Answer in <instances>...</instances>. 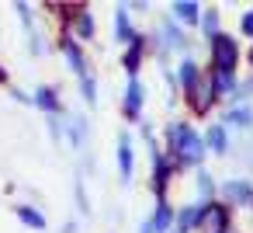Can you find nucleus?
Wrapping results in <instances>:
<instances>
[{
    "label": "nucleus",
    "mask_w": 253,
    "mask_h": 233,
    "mask_svg": "<svg viewBox=\"0 0 253 233\" xmlns=\"http://www.w3.org/2000/svg\"><path fill=\"white\" fill-rule=\"evenodd\" d=\"M163 143H167V157L177 167H201V160L208 153L205 136L198 129H191L187 122H170L163 129Z\"/></svg>",
    "instance_id": "obj_1"
},
{
    "label": "nucleus",
    "mask_w": 253,
    "mask_h": 233,
    "mask_svg": "<svg viewBox=\"0 0 253 233\" xmlns=\"http://www.w3.org/2000/svg\"><path fill=\"white\" fill-rule=\"evenodd\" d=\"M239 42L232 39V35H225V32H218L215 39H211V73H229V77H236V66H239Z\"/></svg>",
    "instance_id": "obj_2"
},
{
    "label": "nucleus",
    "mask_w": 253,
    "mask_h": 233,
    "mask_svg": "<svg viewBox=\"0 0 253 233\" xmlns=\"http://www.w3.org/2000/svg\"><path fill=\"white\" fill-rule=\"evenodd\" d=\"M184 101H187V108H191V115H208L211 112V105L218 101V94H215V84H211V70L184 94Z\"/></svg>",
    "instance_id": "obj_3"
},
{
    "label": "nucleus",
    "mask_w": 253,
    "mask_h": 233,
    "mask_svg": "<svg viewBox=\"0 0 253 233\" xmlns=\"http://www.w3.org/2000/svg\"><path fill=\"white\" fill-rule=\"evenodd\" d=\"M232 230V212L225 202H208L205 209V219H201V233H229Z\"/></svg>",
    "instance_id": "obj_4"
},
{
    "label": "nucleus",
    "mask_w": 253,
    "mask_h": 233,
    "mask_svg": "<svg viewBox=\"0 0 253 233\" xmlns=\"http://www.w3.org/2000/svg\"><path fill=\"white\" fill-rule=\"evenodd\" d=\"M218 202H225L229 209L232 205H250L253 202V181H243V177H232V181H222L218 184Z\"/></svg>",
    "instance_id": "obj_5"
},
{
    "label": "nucleus",
    "mask_w": 253,
    "mask_h": 233,
    "mask_svg": "<svg viewBox=\"0 0 253 233\" xmlns=\"http://www.w3.org/2000/svg\"><path fill=\"white\" fill-rule=\"evenodd\" d=\"M59 49H63V56H66V63H70V70L77 73V77H87L90 70H87V56H84V49H80V39L77 35H63L59 39Z\"/></svg>",
    "instance_id": "obj_6"
},
{
    "label": "nucleus",
    "mask_w": 253,
    "mask_h": 233,
    "mask_svg": "<svg viewBox=\"0 0 253 233\" xmlns=\"http://www.w3.org/2000/svg\"><path fill=\"white\" fill-rule=\"evenodd\" d=\"M205 209H208V202H191V205L177 209V223H173V233H191V230H201Z\"/></svg>",
    "instance_id": "obj_7"
},
{
    "label": "nucleus",
    "mask_w": 253,
    "mask_h": 233,
    "mask_svg": "<svg viewBox=\"0 0 253 233\" xmlns=\"http://www.w3.org/2000/svg\"><path fill=\"white\" fill-rule=\"evenodd\" d=\"M142 105H146V91H142V84H139V77H128V84H125V101H122V108H125V118H139L142 115Z\"/></svg>",
    "instance_id": "obj_8"
},
{
    "label": "nucleus",
    "mask_w": 253,
    "mask_h": 233,
    "mask_svg": "<svg viewBox=\"0 0 253 233\" xmlns=\"http://www.w3.org/2000/svg\"><path fill=\"white\" fill-rule=\"evenodd\" d=\"M118 171H122V181L128 184L132 181V171H135V150H132V136L128 132L118 136Z\"/></svg>",
    "instance_id": "obj_9"
},
{
    "label": "nucleus",
    "mask_w": 253,
    "mask_h": 233,
    "mask_svg": "<svg viewBox=\"0 0 253 233\" xmlns=\"http://www.w3.org/2000/svg\"><path fill=\"white\" fill-rule=\"evenodd\" d=\"M173 223H177V209H173L167 198H160V202H156V212H153V219H149L153 233H173Z\"/></svg>",
    "instance_id": "obj_10"
},
{
    "label": "nucleus",
    "mask_w": 253,
    "mask_h": 233,
    "mask_svg": "<svg viewBox=\"0 0 253 233\" xmlns=\"http://www.w3.org/2000/svg\"><path fill=\"white\" fill-rule=\"evenodd\" d=\"M142 53H146V39H142V35H135V39L125 46V56H122V66H125V73H128V77H135V73H139V66H142Z\"/></svg>",
    "instance_id": "obj_11"
},
{
    "label": "nucleus",
    "mask_w": 253,
    "mask_h": 233,
    "mask_svg": "<svg viewBox=\"0 0 253 233\" xmlns=\"http://www.w3.org/2000/svg\"><path fill=\"white\" fill-rule=\"evenodd\" d=\"M201 77H205V70H201V66H198L191 56H184V59H180V66H177V87L187 94V91H191V87H194Z\"/></svg>",
    "instance_id": "obj_12"
},
{
    "label": "nucleus",
    "mask_w": 253,
    "mask_h": 233,
    "mask_svg": "<svg viewBox=\"0 0 253 233\" xmlns=\"http://www.w3.org/2000/svg\"><path fill=\"white\" fill-rule=\"evenodd\" d=\"M160 39H167L163 56H167V49H177V53L187 49V35H184V32L177 28V21H170V18H163V25H160Z\"/></svg>",
    "instance_id": "obj_13"
},
{
    "label": "nucleus",
    "mask_w": 253,
    "mask_h": 233,
    "mask_svg": "<svg viewBox=\"0 0 253 233\" xmlns=\"http://www.w3.org/2000/svg\"><path fill=\"white\" fill-rule=\"evenodd\" d=\"M222 125H225V129H243V132H246V129L253 125V108H250V105H232V108L225 112Z\"/></svg>",
    "instance_id": "obj_14"
},
{
    "label": "nucleus",
    "mask_w": 253,
    "mask_h": 233,
    "mask_svg": "<svg viewBox=\"0 0 253 233\" xmlns=\"http://www.w3.org/2000/svg\"><path fill=\"white\" fill-rule=\"evenodd\" d=\"M205 146H208V153H215V157H222L225 150H229V129L225 125H208V132H205Z\"/></svg>",
    "instance_id": "obj_15"
},
{
    "label": "nucleus",
    "mask_w": 253,
    "mask_h": 233,
    "mask_svg": "<svg viewBox=\"0 0 253 233\" xmlns=\"http://www.w3.org/2000/svg\"><path fill=\"white\" fill-rule=\"evenodd\" d=\"M170 11L180 25H198L201 21V4H194V0H173Z\"/></svg>",
    "instance_id": "obj_16"
},
{
    "label": "nucleus",
    "mask_w": 253,
    "mask_h": 233,
    "mask_svg": "<svg viewBox=\"0 0 253 233\" xmlns=\"http://www.w3.org/2000/svg\"><path fill=\"white\" fill-rule=\"evenodd\" d=\"M135 39V32H132V18H128V4H122L118 11H115V42H122V46H128Z\"/></svg>",
    "instance_id": "obj_17"
},
{
    "label": "nucleus",
    "mask_w": 253,
    "mask_h": 233,
    "mask_svg": "<svg viewBox=\"0 0 253 233\" xmlns=\"http://www.w3.org/2000/svg\"><path fill=\"white\" fill-rule=\"evenodd\" d=\"M73 32H77V39H94V32H97V25H94V14H90V7H80V14L73 18Z\"/></svg>",
    "instance_id": "obj_18"
},
{
    "label": "nucleus",
    "mask_w": 253,
    "mask_h": 233,
    "mask_svg": "<svg viewBox=\"0 0 253 233\" xmlns=\"http://www.w3.org/2000/svg\"><path fill=\"white\" fill-rule=\"evenodd\" d=\"M35 105L42 108V112H49V115H56V112H63V105H59V94H56V87H39L35 94Z\"/></svg>",
    "instance_id": "obj_19"
},
{
    "label": "nucleus",
    "mask_w": 253,
    "mask_h": 233,
    "mask_svg": "<svg viewBox=\"0 0 253 233\" xmlns=\"http://www.w3.org/2000/svg\"><path fill=\"white\" fill-rule=\"evenodd\" d=\"M14 216H18L28 230H45V226H49V223H45V216H42L35 205H18V209H14Z\"/></svg>",
    "instance_id": "obj_20"
},
{
    "label": "nucleus",
    "mask_w": 253,
    "mask_h": 233,
    "mask_svg": "<svg viewBox=\"0 0 253 233\" xmlns=\"http://www.w3.org/2000/svg\"><path fill=\"white\" fill-rule=\"evenodd\" d=\"M198 25H201V32H205V35H208V42H211V39L218 35V25H222V14H218V7H208V11H201V21H198Z\"/></svg>",
    "instance_id": "obj_21"
},
{
    "label": "nucleus",
    "mask_w": 253,
    "mask_h": 233,
    "mask_svg": "<svg viewBox=\"0 0 253 233\" xmlns=\"http://www.w3.org/2000/svg\"><path fill=\"white\" fill-rule=\"evenodd\" d=\"M194 184H198V195H201L198 202H215V198H211V195H215V181H211V174H208V171H201V167H198V181H194Z\"/></svg>",
    "instance_id": "obj_22"
},
{
    "label": "nucleus",
    "mask_w": 253,
    "mask_h": 233,
    "mask_svg": "<svg viewBox=\"0 0 253 233\" xmlns=\"http://www.w3.org/2000/svg\"><path fill=\"white\" fill-rule=\"evenodd\" d=\"M211 84H215V94H236V77H229V73H211Z\"/></svg>",
    "instance_id": "obj_23"
},
{
    "label": "nucleus",
    "mask_w": 253,
    "mask_h": 233,
    "mask_svg": "<svg viewBox=\"0 0 253 233\" xmlns=\"http://www.w3.org/2000/svg\"><path fill=\"white\" fill-rule=\"evenodd\" d=\"M80 91H84V101L87 105H97V80H94V73L80 77Z\"/></svg>",
    "instance_id": "obj_24"
},
{
    "label": "nucleus",
    "mask_w": 253,
    "mask_h": 233,
    "mask_svg": "<svg viewBox=\"0 0 253 233\" xmlns=\"http://www.w3.org/2000/svg\"><path fill=\"white\" fill-rule=\"evenodd\" d=\"M246 98H253V77H250L246 84H239V87H236V94H232V101H236V105H246Z\"/></svg>",
    "instance_id": "obj_25"
},
{
    "label": "nucleus",
    "mask_w": 253,
    "mask_h": 233,
    "mask_svg": "<svg viewBox=\"0 0 253 233\" xmlns=\"http://www.w3.org/2000/svg\"><path fill=\"white\" fill-rule=\"evenodd\" d=\"M239 32L253 39V7H250V11H243V18H239Z\"/></svg>",
    "instance_id": "obj_26"
},
{
    "label": "nucleus",
    "mask_w": 253,
    "mask_h": 233,
    "mask_svg": "<svg viewBox=\"0 0 253 233\" xmlns=\"http://www.w3.org/2000/svg\"><path fill=\"white\" fill-rule=\"evenodd\" d=\"M11 94H14V101H21V105H35V98H32V94H25V91H18V87H14Z\"/></svg>",
    "instance_id": "obj_27"
},
{
    "label": "nucleus",
    "mask_w": 253,
    "mask_h": 233,
    "mask_svg": "<svg viewBox=\"0 0 253 233\" xmlns=\"http://www.w3.org/2000/svg\"><path fill=\"white\" fill-rule=\"evenodd\" d=\"M7 80H11V73L4 70V63H0V84H7Z\"/></svg>",
    "instance_id": "obj_28"
},
{
    "label": "nucleus",
    "mask_w": 253,
    "mask_h": 233,
    "mask_svg": "<svg viewBox=\"0 0 253 233\" xmlns=\"http://www.w3.org/2000/svg\"><path fill=\"white\" fill-rule=\"evenodd\" d=\"M139 233H153V226H149V223H142V226H139Z\"/></svg>",
    "instance_id": "obj_29"
},
{
    "label": "nucleus",
    "mask_w": 253,
    "mask_h": 233,
    "mask_svg": "<svg viewBox=\"0 0 253 233\" xmlns=\"http://www.w3.org/2000/svg\"><path fill=\"white\" fill-rule=\"evenodd\" d=\"M229 233H236V230H229Z\"/></svg>",
    "instance_id": "obj_30"
}]
</instances>
